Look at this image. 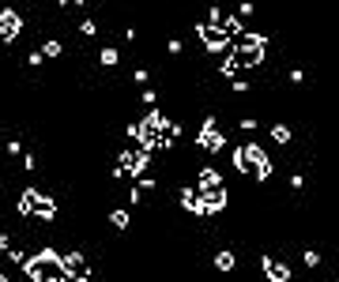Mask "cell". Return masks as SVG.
<instances>
[]
</instances>
